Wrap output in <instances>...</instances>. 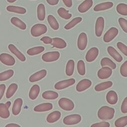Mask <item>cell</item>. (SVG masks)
I'll use <instances>...</instances> for the list:
<instances>
[{
  "mask_svg": "<svg viewBox=\"0 0 127 127\" xmlns=\"http://www.w3.org/2000/svg\"><path fill=\"white\" fill-rule=\"evenodd\" d=\"M114 114L115 110L114 108L104 106L99 109L97 115L100 120L107 121L112 119L114 116Z\"/></svg>",
  "mask_w": 127,
  "mask_h": 127,
  "instance_id": "6da1fadb",
  "label": "cell"
},
{
  "mask_svg": "<svg viewBox=\"0 0 127 127\" xmlns=\"http://www.w3.org/2000/svg\"><path fill=\"white\" fill-rule=\"evenodd\" d=\"M47 31V26L43 24L37 23L34 25L31 28L30 32L32 36L34 37H39Z\"/></svg>",
  "mask_w": 127,
  "mask_h": 127,
  "instance_id": "7a4b0ae2",
  "label": "cell"
},
{
  "mask_svg": "<svg viewBox=\"0 0 127 127\" xmlns=\"http://www.w3.org/2000/svg\"><path fill=\"white\" fill-rule=\"evenodd\" d=\"M60 107L65 111H71L74 107V104L72 101L66 98H62L58 102Z\"/></svg>",
  "mask_w": 127,
  "mask_h": 127,
  "instance_id": "3957f363",
  "label": "cell"
},
{
  "mask_svg": "<svg viewBox=\"0 0 127 127\" xmlns=\"http://www.w3.org/2000/svg\"><path fill=\"white\" fill-rule=\"evenodd\" d=\"M81 120V117L79 114H72L65 117L63 123L66 125H73L79 123Z\"/></svg>",
  "mask_w": 127,
  "mask_h": 127,
  "instance_id": "277c9868",
  "label": "cell"
},
{
  "mask_svg": "<svg viewBox=\"0 0 127 127\" xmlns=\"http://www.w3.org/2000/svg\"><path fill=\"white\" fill-rule=\"evenodd\" d=\"M60 56V53L58 51L49 52L42 56V59L45 62H53L57 61Z\"/></svg>",
  "mask_w": 127,
  "mask_h": 127,
  "instance_id": "5b68a950",
  "label": "cell"
},
{
  "mask_svg": "<svg viewBox=\"0 0 127 127\" xmlns=\"http://www.w3.org/2000/svg\"><path fill=\"white\" fill-rule=\"evenodd\" d=\"M75 82V80L74 78H70L57 82L55 84V88L57 90H62L70 86L73 85Z\"/></svg>",
  "mask_w": 127,
  "mask_h": 127,
  "instance_id": "8992f818",
  "label": "cell"
},
{
  "mask_svg": "<svg viewBox=\"0 0 127 127\" xmlns=\"http://www.w3.org/2000/svg\"><path fill=\"white\" fill-rule=\"evenodd\" d=\"M118 29L116 27L110 28L104 34L103 40L106 43H109L113 40L118 35Z\"/></svg>",
  "mask_w": 127,
  "mask_h": 127,
  "instance_id": "52a82bcc",
  "label": "cell"
},
{
  "mask_svg": "<svg viewBox=\"0 0 127 127\" xmlns=\"http://www.w3.org/2000/svg\"><path fill=\"white\" fill-rule=\"evenodd\" d=\"M0 61L4 64L8 66H12L15 63L14 58L7 53L0 54Z\"/></svg>",
  "mask_w": 127,
  "mask_h": 127,
  "instance_id": "ba28073f",
  "label": "cell"
},
{
  "mask_svg": "<svg viewBox=\"0 0 127 127\" xmlns=\"http://www.w3.org/2000/svg\"><path fill=\"white\" fill-rule=\"evenodd\" d=\"M11 105V102L7 101L6 103H0V117L3 119H7L10 116L9 108Z\"/></svg>",
  "mask_w": 127,
  "mask_h": 127,
  "instance_id": "9c48e42d",
  "label": "cell"
},
{
  "mask_svg": "<svg viewBox=\"0 0 127 127\" xmlns=\"http://www.w3.org/2000/svg\"><path fill=\"white\" fill-rule=\"evenodd\" d=\"M87 44V35L84 32L81 33L77 39V47L79 50L83 51L85 49Z\"/></svg>",
  "mask_w": 127,
  "mask_h": 127,
  "instance_id": "30bf717a",
  "label": "cell"
},
{
  "mask_svg": "<svg viewBox=\"0 0 127 127\" xmlns=\"http://www.w3.org/2000/svg\"><path fill=\"white\" fill-rule=\"evenodd\" d=\"M104 28V19L103 17L97 18L95 23V34L97 37H100Z\"/></svg>",
  "mask_w": 127,
  "mask_h": 127,
  "instance_id": "8fae6325",
  "label": "cell"
},
{
  "mask_svg": "<svg viewBox=\"0 0 127 127\" xmlns=\"http://www.w3.org/2000/svg\"><path fill=\"white\" fill-rule=\"evenodd\" d=\"M112 73V69L108 66H103L97 72L98 77L101 79H105L110 77Z\"/></svg>",
  "mask_w": 127,
  "mask_h": 127,
  "instance_id": "7c38bea8",
  "label": "cell"
},
{
  "mask_svg": "<svg viewBox=\"0 0 127 127\" xmlns=\"http://www.w3.org/2000/svg\"><path fill=\"white\" fill-rule=\"evenodd\" d=\"M92 85V82L88 79H83L80 80L76 85V90L78 92L83 91L88 88H89Z\"/></svg>",
  "mask_w": 127,
  "mask_h": 127,
  "instance_id": "4fadbf2b",
  "label": "cell"
},
{
  "mask_svg": "<svg viewBox=\"0 0 127 127\" xmlns=\"http://www.w3.org/2000/svg\"><path fill=\"white\" fill-rule=\"evenodd\" d=\"M99 54V50L96 47H92L87 52L85 56L86 61L87 62L94 61L97 57Z\"/></svg>",
  "mask_w": 127,
  "mask_h": 127,
  "instance_id": "5bb4252c",
  "label": "cell"
},
{
  "mask_svg": "<svg viewBox=\"0 0 127 127\" xmlns=\"http://www.w3.org/2000/svg\"><path fill=\"white\" fill-rule=\"evenodd\" d=\"M46 74L47 70L45 69H42L32 74L30 76L29 80L31 82H35L38 81L44 78L46 76Z\"/></svg>",
  "mask_w": 127,
  "mask_h": 127,
  "instance_id": "9a60e30c",
  "label": "cell"
},
{
  "mask_svg": "<svg viewBox=\"0 0 127 127\" xmlns=\"http://www.w3.org/2000/svg\"><path fill=\"white\" fill-rule=\"evenodd\" d=\"M92 0H85L78 6V10L80 13H84L88 11L93 5Z\"/></svg>",
  "mask_w": 127,
  "mask_h": 127,
  "instance_id": "2e32d148",
  "label": "cell"
},
{
  "mask_svg": "<svg viewBox=\"0 0 127 127\" xmlns=\"http://www.w3.org/2000/svg\"><path fill=\"white\" fill-rule=\"evenodd\" d=\"M8 49L9 51L13 54L21 62H25L26 60V58L25 56L20 52L17 48L13 44H9L8 45Z\"/></svg>",
  "mask_w": 127,
  "mask_h": 127,
  "instance_id": "e0dca14e",
  "label": "cell"
},
{
  "mask_svg": "<svg viewBox=\"0 0 127 127\" xmlns=\"http://www.w3.org/2000/svg\"><path fill=\"white\" fill-rule=\"evenodd\" d=\"M23 103V100L21 98H17L14 102L12 108V113L13 115L15 116L18 115L20 111H21V108L22 105Z\"/></svg>",
  "mask_w": 127,
  "mask_h": 127,
  "instance_id": "ac0fdd59",
  "label": "cell"
},
{
  "mask_svg": "<svg viewBox=\"0 0 127 127\" xmlns=\"http://www.w3.org/2000/svg\"><path fill=\"white\" fill-rule=\"evenodd\" d=\"M53 109V105L50 103H44L37 105L34 108V111L37 112H42L50 111Z\"/></svg>",
  "mask_w": 127,
  "mask_h": 127,
  "instance_id": "d6986e66",
  "label": "cell"
},
{
  "mask_svg": "<svg viewBox=\"0 0 127 127\" xmlns=\"http://www.w3.org/2000/svg\"><path fill=\"white\" fill-rule=\"evenodd\" d=\"M107 51L109 54L117 62H121L123 60V57L118 53V52L113 47L109 46L107 48Z\"/></svg>",
  "mask_w": 127,
  "mask_h": 127,
  "instance_id": "ffe728a7",
  "label": "cell"
},
{
  "mask_svg": "<svg viewBox=\"0 0 127 127\" xmlns=\"http://www.w3.org/2000/svg\"><path fill=\"white\" fill-rule=\"evenodd\" d=\"M113 6V3L111 1L104 2L101 3L97 4L93 8V10L95 11H99L105 10L112 8Z\"/></svg>",
  "mask_w": 127,
  "mask_h": 127,
  "instance_id": "44dd1931",
  "label": "cell"
},
{
  "mask_svg": "<svg viewBox=\"0 0 127 127\" xmlns=\"http://www.w3.org/2000/svg\"><path fill=\"white\" fill-rule=\"evenodd\" d=\"M61 117V113L59 111H55L50 113L47 117L46 120L49 123H54L58 121Z\"/></svg>",
  "mask_w": 127,
  "mask_h": 127,
  "instance_id": "7402d4cb",
  "label": "cell"
},
{
  "mask_svg": "<svg viewBox=\"0 0 127 127\" xmlns=\"http://www.w3.org/2000/svg\"><path fill=\"white\" fill-rule=\"evenodd\" d=\"M118 95L117 93L113 91H109L106 95V100L107 102L111 105H114L118 101Z\"/></svg>",
  "mask_w": 127,
  "mask_h": 127,
  "instance_id": "603a6c76",
  "label": "cell"
},
{
  "mask_svg": "<svg viewBox=\"0 0 127 127\" xmlns=\"http://www.w3.org/2000/svg\"><path fill=\"white\" fill-rule=\"evenodd\" d=\"M53 41L51 44L53 47H56L58 49H64L66 47V43L64 40L61 38L55 37L52 39Z\"/></svg>",
  "mask_w": 127,
  "mask_h": 127,
  "instance_id": "cb8c5ba5",
  "label": "cell"
},
{
  "mask_svg": "<svg viewBox=\"0 0 127 127\" xmlns=\"http://www.w3.org/2000/svg\"><path fill=\"white\" fill-rule=\"evenodd\" d=\"M40 88L38 85L34 84L31 88L29 93V97L31 100L36 99L40 92Z\"/></svg>",
  "mask_w": 127,
  "mask_h": 127,
  "instance_id": "d4e9b609",
  "label": "cell"
},
{
  "mask_svg": "<svg viewBox=\"0 0 127 127\" xmlns=\"http://www.w3.org/2000/svg\"><path fill=\"white\" fill-rule=\"evenodd\" d=\"M11 23L21 30H25L26 28V24L20 19L16 17H13L10 19Z\"/></svg>",
  "mask_w": 127,
  "mask_h": 127,
  "instance_id": "484cf974",
  "label": "cell"
},
{
  "mask_svg": "<svg viewBox=\"0 0 127 127\" xmlns=\"http://www.w3.org/2000/svg\"><path fill=\"white\" fill-rule=\"evenodd\" d=\"M37 18L40 21H43L45 18V7L43 3H40L37 6Z\"/></svg>",
  "mask_w": 127,
  "mask_h": 127,
  "instance_id": "4316f807",
  "label": "cell"
},
{
  "mask_svg": "<svg viewBox=\"0 0 127 127\" xmlns=\"http://www.w3.org/2000/svg\"><path fill=\"white\" fill-rule=\"evenodd\" d=\"M6 10L9 12L23 14L26 12V9L23 7L14 5H8L6 7Z\"/></svg>",
  "mask_w": 127,
  "mask_h": 127,
  "instance_id": "83f0119b",
  "label": "cell"
},
{
  "mask_svg": "<svg viewBox=\"0 0 127 127\" xmlns=\"http://www.w3.org/2000/svg\"><path fill=\"white\" fill-rule=\"evenodd\" d=\"M101 65L103 66H108L111 69H114L116 68V64L114 63L110 59L105 57L102 59L101 60Z\"/></svg>",
  "mask_w": 127,
  "mask_h": 127,
  "instance_id": "f1b7e54d",
  "label": "cell"
},
{
  "mask_svg": "<svg viewBox=\"0 0 127 127\" xmlns=\"http://www.w3.org/2000/svg\"><path fill=\"white\" fill-rule=\"evenodd\" d=\"M42 97L47 100H54L57 99L58 96L59 94L57 92L54 91H46L42 93Z\"/></svg>",
  "mask_w": 127,
  "mask_h": 127,
  "instance_id": "f546056e",
  "label": "cell"
},
{
  "mask_svg": "<svg viewBox=\"0 0 127 127\" xmlns=\"http://www.w3.org/2000/svg\"><path fill=\"white\" fill-rule=\"evenodd\" d=\"M113 85V82L111 81H108L106 82H102L101 83H99L97 85H96L95 86V90L96 91L99 92L101 91L104 90H106L110 87H111Z\"/></svg>",
  "mask_w": 127,
  "mask_h": 127,
  "instance_id": "4dcf8cb0",
  "label": "cell"
},
{
  "mask_svg": "<svg viewBox=\"0 0 127 127\" xmlns=\"http://www.w3.org/2000/svg\"><path fill=\"white\" fill-rule=\"evenodd\" d=\"M48 22L51 27L55 30H57L59 28V24L56 18L52 15H49L47 17Z\"/></svg>",
  "mask_w": 127,
  "mask_h": 127,
  "instance_id": "1f68e13d",
  "label": "cell"
},
{
  "mask_svg": "<svg viewBox=\"0 0 127 127\" xmlns=\"http://www.w3.org/2000/svg\"><path fill=\"white\" fill-rule=\"evenodd\" d=\"M45 50V48L43 46H37L30 48L27 51V54L29 56H34L39 54Z\"/></svg>",
  "mask_w": 127,
  "mask_h": 127,
  "instance_id": "d6a6232c",
  "label": "cell"
},
{
  "mask_svg": "<svg viewBox=\"0 0 127 127\" xmlns=\"http://www.w3.org/2000/svg\"><path fill=\"white\" fill-rule=\"evenodd\" d=\"M74 69V62L73 60H69L66 65L65 73L67 76H71L73 74Z\"/></svg>",
  "mask_w": 127,
  "mask_h": 127,
  "instance_id": "836d02e7",
  "label": "cell"
},
{
  "mask_svg": "<svg viewBox=\"0 0 127 127\" xmlns=\"http://www.w3.org/2000/svg\"><path fill=\"white\" fill-rule=\"evenodd\" d=\"M18 88V85L16 83H12L7 88L6 93V97L7 99L11 98L14 94Z\"/></svg>",
  "mask_w": 127,
  "mask_h": 127,
  "instance_id": "e575fe53",
  "label": "cell"
},
{
  "mask_svg": "<svg viewBox=\"0 0 127 127\" xmlns=\"http://www.w3.org/2000/svg\"><path fill=\"white\" fill-rule=\"evenodd\" d=\"M13 74L14 71L12 69H8L0 73V81L8 80L13 75Z\"/></svg>",
  "mask_w": 127,
  "mask_h": 127,
  "instance_id": "d590c367",
  "label": "cell"
},
{
  "mask_svg": "<svg viewBox=\"0 0 127 127\" xmlns=\"http://www.w3.org/2000/svg\"><path fill=\"white\" fill-rule=\"evenodd\" d=\"M58 13L59 14V15L64 19H70L71 16H72V15L71 13H69L68 12V11L66 10L64 8V7H60L58 9Z\"/></svg>",
  "mask_w": 127,
  "mask_h": 127,
  "instance_id": "8d00e7d4",
  "label": "cell"
},
{
  "mask_svg": "<svg viewBox=\"0 0 127 127\" xmlns=\"http://www.w3.org/2000/svg\"><path fill=\"white\" fill-rule=\"evenodd\" d=\"M82 20V17H77L74 18H73L72 20H71L69 22H68L67 24H66L64 28L66 30H69L72 28H73L74 26H75L76 24L80 22Z\"/></svg>",
  "mask_w": 127,
  "mask_h": 127,
  "instance_id": "74e56055",
  "label": "cell"
},
{
  "mask_svg": "<svg viewBox=\"0 0 127 127\" xmlns=\"http://www.w3.org/2000/svg\"><path fill=\"white\" fill-rule=\"evenodd\" d=\"M116 10L118 13L124 16H127V4L121 3L118 4L116 7Z\"/></svg>",
  "mask_w": 127,
  "mask_h": 127,
  "instance_id": "f35d334b",
  "label": "cell"
},
{
  "mask_svg": "<svg viewBox=\"0 0 127 127\" xmlns=\"http://www.w3.org/2000/svg\"><path fill=\"white\" fill-rule=\"evenodd\" d=\"M127 125V116L118 118L115 122L116 127H124Z\"/></svg>",
  "mask_w": 127,
  "mask_h": 127,
  "instance_id": "ab89813d",
  "label": "cell"
},
{
  "mask_svg": "<svg viewBox=\"0 0 127 127\" xmlns=\"http://www.w3.org/2000/svg\"><path fill=\"white\" fill-rule=\"evenodd\" d=\"M77 69L78 73L81 75H84L85 74V64L82 60H79L77 64Z\"/></svg>",
  "mask_w": 127,
  "mask_h": 127,
  "instance_id": "60d3db41",
  "label": "cell"
},
{
  "mask_svg": "<svg viewBox=\"0 0 127 127\" xmlns=\"http://www.w3.org/2000/svg\"><path fill=\"white\" fill-rule=\"evenodd\" d=\"M118 21L122 30L127 33V20L123 17H120L119 18Z\"/></svg>",
  "mask_w": 127,
  "mask_h": 127,
  "instance_id": "b9f144b4",
  "label": "cell"
},
{
  "mask_svg": "<svg viewBox=\"0 0 127 127\" xmlns=\"http://www.w3.org/2000/svg\"><path fill=\"white\" fill-rule=\"evenodd\" d=\"M117 46L119 50L126 56H127V46L121 42H119L117 44Z\"/></svg>",
  "mask_w": 127,
  "mask_h": 127,
  "instance_id": "7bdbcfd3",
  "label": "cell"
},
{
  "mask_svg": "<svg viewBox=\"0 0 127 127\" xmlns=\"http://www.w3.org/2000/svg\"><path fill=\"white\" fill-rule=\"evenodd\" d=\"M120 73L124 77H127V61H125L121 66Z\"/></svg>",
  "mask_w": 127,
  "mask_h": 127,
  "instance_id": "ee69618b",
  "label": "cell"
},
{
  "mask_svg": "<svg viewBox=\"0 0 127 127\" xmlns=\"http://www.w3.org/2000/svg\"><path fill=\"white\" fill-rule=\"evenodd\" d=\"M121 109L123 113H127V97L124 99L121 105Z\"/></svg>",
  "mask_w": 127,
  "mask_h": 127,
  "instance_id": "f6af8a7d",
  "label": "cell"
},
{
  "mask_svg": "<svg viewBox=\"0 0 127 127\" xmlns=\"http://www.w3.org/2000/svg\"><path fill=\"white\" fill-rule=\"evenodd\" d=\"M110 126V124L106 122H102L100 123H97L91 125V127H109Z\"/></svg>",
  "mask_w": 127,
  "mask_h": 127,
  "instance_id": "bcb514c9",
  "label": "cell"
},
{
  "mask_svg": "<svg viewBox=\"0 0 127 127\" xmlns=\"http://www.w3.org/2000/svg\"><path fill=\"white\" fill-rule=\"evenodd\" d=\"M40 40L46 44H49L52 43L53 39L50 37L44 36V37H43L42 38H41Z\"/></svg>",
  "mask_w": 127,
  "mask_h": 127,
  "instance_id": "7dc6e473",
  "label": "cell"
},
{
  "mask_svg": "<svg viewBox=\"0 0 127 127\" xmlns=\"http://www.w3.org/2000/svg\"><path fill=\"white\" fill-rule=\"evenodd\" d=\"M5 85L4 84H0V100L1 99V98L3 97V95L4 94L5 90Z\"/></svg>",
  "mask_w": 127,
  "mask_h": 127,
  "instance_id": "c3c4849f",
  "label": "cell"
},
{
  "mask_svg": "<svg viewBox=\"0 0 127 127\" xmlns=\"http://www.w3.org/2000/svg\"><path fill=\"white\" fill-rule=\"evenodd\" d=\"M64 5L67 7H70L72 5V0H62Z\"/></svg>",
  "mask_w": 127,
  "mask_h": 127,
  "instance_id": "681fc988",
  "label": "cell"
},
{
  "mask_svg": "<svg viewBox=\"0 0 127 127\" xmlns=\"http://www.w3.org/2000/svg\"><path fill=\"white\" fill-rule=\"evenodd\" d=\"M47 3L51 5H57L59 1V0H46Z\"/></svg>",
  "mask_w": 127,
  "mask_h": 127,
  "instance_id": "f907efd6",
  "label": "cell"
},
{
  "mask_svg": "<svg viewBox=\"0 0 127 127\" xmlns=\"http://www.w3.org/2000/svg\"><path fill=\"white\" fill-rule=\"evenodd\" d=\"M20 127V125H19L18 124H14V123L9 124L5 126V127Z\"/></svg>",
  "mask_w": 127,
  "mask_h": 127,
  "instance_id": "816d5d0a",
  "label": "cell"
},
{
  "mask_svg": "<svg viewBox=\"0 0 127 127\" xmlns=\"http://www.w3.org/2000/svg\"><path fill=\"white\" fill-rule=\"evenodd\" d=\"M7 2H9V3H13L15 1H16L17 0H6Z\"/></svg>",
  "mask_w": 127,
  "mask_h": 127,
  "instance_id": "f5cc1de1",
  "label": "cell"
}]
</instances>
